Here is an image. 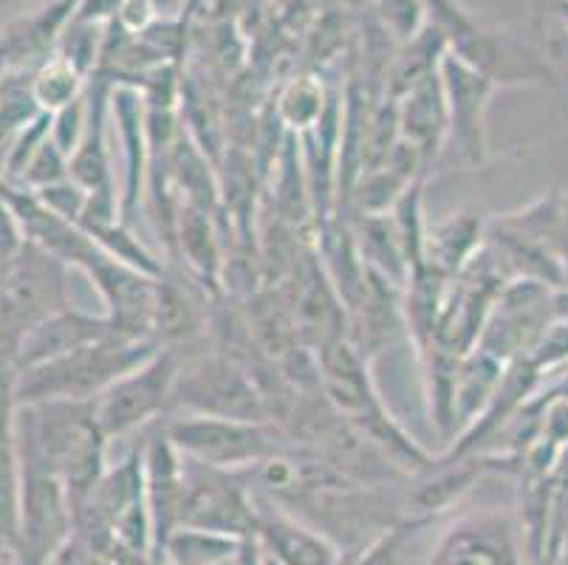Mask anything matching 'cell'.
Segmentation results:
<instances>
[{"label":"cell","instance_id":"cell-1","mask_svg":"<svg viewBox=\"0 0 568 565\" xmlns=\"http://www.w3.org/2000/svg\"><path fill=\"white\" fill-rule=\"evenodd\" d=\"M108 438L94 402H38L18 407L20 470L63 478L71 501L94 490L108 466Z\"/></svg>","mask_w":568,"mask_h":565},{"label":"cell","instance_id":"cell-2","mask_svg":"<svg viewBox=\"0 0 568 565\" xmlns=\"http://www.w3.org/2000/svg\"><path fill=\"white\" fill-rule=\"evenodd\" d=\"M162 345L153 340L108 336L82 349L18 371V402H97L125 373L151 360Z\"/></svg>","mask_w":568,"mask_h":565},{"label":"cell","instance_id":"cell-3","mask_svg":"<svg viewBox=\"0 0 568 565\" xmlns=\"http://www.w3.org/2000/svg\"><path fill=\"white\" fill-rule=\"evenodd\" d=\"M170 442L190 461L219 466L230 473H250L272 455L294 447V438L275 422H241V418H213L170 413L164 418Z\"/></svg>","mask_w":568,"mask_h":565},{"label":"cell","instance_id":"cell-4","mask_svg":"<svg viewBox=\"0 0 568 565\" xmlns=\"http://www.w3.org/2000/svg\"><path fill=\"white\" fill-rule=\"evenodd\" d=\"M170 413L272 422L266 398H263L250 367L221 349L184 354Z\"/></svg>","mask_w":568,"mask_h":565},{"label":"cell","instance_id":"cell-5","mask_svg":"<svg viewBox=\"0 0 568 565\" xmlns=\"http://www.w3.org/2000/svg\"><path fill=\"white\" fill-rule=\"evenodd\" d=\"M436 26L447 38V49L467 62L469 69L487 77L495 88L500 85H555V69L540 51L520 43L513 34L481 29L464 18L456 7L442 3L433 9Z\"/></svg>","mask_w":568,"mask_h":565},{"label":"cell","instance_id":"cell-6","mask_svg":"<svg viewBox=\"0 0 568 565\" xmlns=\"http://www.w3.org/2000/svg\"><path fill=\"white\" fill-rule=\"evenodd\" d=\"M184 351L159 349L151 360L125 373L94 402V416L108 442L144 433L173 411V387L182 371Z\"/></svg>","mask_w":568,"mask_h":565},{"label":"cell","instance_id":"cell-7","mask_svg":"<svg viewBox=\"0 0 568 565\" xmlns=\"http://www.w3.org/2000/svg\"><path fill=\"white\" fill-rule=\"evenodd\" d=\"M179 526L206 528L244 541L255 526V495L246 473H230L184 458V490ZM175 526V528H179Z\"/></svg>","mask_w":568,"mask_h":565},{"label":"cell","instance_id":"cell-8","mask_svg":"<svg viewBox=\"0 0 568 565\" xmlns=\"http://www.w3.org/2000/svg\"><path fill=\"white\" fill-rule=\"evenodd\" d=\"M74 532V506L63 478L23 470L20 481L18 563L51 565Z\"/></svg>","mask_w":568,"mask_h":565},{"label":"cell","instance_id":"cell-9","mask_svg":"<svg viewBox=\"0 0 568 565\" xmlns=\"http://www.w3.org/2000/svg\"><path fill=\"white\" fill-rule=\"evenodd\" d=\"M425 565H520L518 523L500 509L464 512L436 537Z\"/></svg>","mask_w":568,"mask_h":565},{"label":"cell","instance_id":"cell-10","mask_svg":"<svg viewBox=\"0 0 568 565\" xmlns=\"http://www.w3.org/2000/svg\"><path fill=\"white\" fill-rule=\"evenodd\" d=\"M438 77L447 100V119H450V137L447 142L456 144L458 155L467 164H484L489 159V131L487 113L489 100L498 88L473 71L467 62L458 60L450 49L442 57Z\"/></svg>","mask_w":568,"mask_h":565},{"label":"cell","instance_id":"cell-11","mask_svg":"<svg viewBox=\"0 0 568 565\" xmlns=\"http://www.w3.org/2000/svg\"><path fill=\"white\" fill-rule=\"evenodd\" d=\"M252 486V484H250ZM255 495V526L252 535L275 565H345V552L323 535L317 526L288 512L272 497Z\"/></svg>","mask_w":568,"mask_h":565},{"label":"cell","instance_id":"cell-12","mask_svg":"<svg viewBox=\"0 0 568 565\" xmlns=\"http://www.w3.org/2000/svg\"><path fill=\"white\" fill-rule=\"evenodd\" d=\"M18 367L0 362V546L18 554L20 453H18Z\"/></svg>","mask_w":568,"mask_h":565},{"label":"cell","instance_id":"cell-13","mask_svg":"<svg viewBox=\"0 0 568 565\" xmlns=\"http://www.w3.org/2000/svg\"><path fill=\"white\" fill-rule=\"evenodd\" d=\"M396 124H399V139L418 150L430 168L436 155L447 144L450 137V119H447V100H444L442 77L430 74L422 82L396 97Z\"/></svg>","mask_w":568,"mask_h":565},{"label":"cell","instance_id":"cell-14","mask_svg":"<svg viewBox=\"0 0 568 565\" xmlns=\"http://www.w3.org/2000/svg\"><path fill=\"white\" fill-rule=\"evenodd\" d=\"M108 336H125L113 329L111 320L102 314V317H94V314H85L80 309H63L45 317L43 323L34 325L29 334L23 336V345L18 351V371L23 367L40 365V362H49L54 356H63L69 351L82 349V345H91V342L108 340ZM133 340V336H131Z\"/></svg>","mask_w":568,"mask_h":565},{"label":"cell","instance_id":"cell-15","mask_svg":"<svg viewBox=\"0 0 568 565\" xmlns=\"http://www.w3.org/2000/svg\"><path fill=\"white\" fill-rule=\"evenodd\" d=\"M193 280V278H190ZM182 274L164 269L156 278V303H153V342L162 349L193 345L206 331V305L195 297V286Z\"/></svg>","mask_w":568,"mask_h":565},{"label":"cell","instance_id":"cell-16","mask_svg":"<svg viewBox=\"0 0 568 565\" xmlns=\"http://www.w3.org/2000/svg\"><path fill=\"white\" fill-rule=\"evenodd\" d=\"M173 246L182 255L190 278L199 280L201 289L210 286V292H219L221 280H224V258H221V241L213 212L182 204L179 221H175Z\"/></svg>","mask_w":568,"mask_h":565},{"label":"cell","instance_id":"cell-17","mask_svg":"<svg viewBox=\"0 0 568 565\" xmlns=\"http://www.w3.org/2000/svg\"><path fill=\"white\" fill-rule=\"evenodd\" d=\"M484 221L475 212H456L450 221L427 230L425 263L442 274H458L478 252Z\"/></svg>","mask_w":568,"mask_h":565},{"label":"cell","instance_id":"cell-18","mask_svg":"<svg viewBox=\"0 0 568 565\" xmlns=\"http://www.w3.org/2000/svg\"><path fill=\"white\" fill-rule=\"evenodd\" d=\"M334 97L328 93L323 80L312 74L294 77L286 85L281 88L275 102L277 122L283 124V131L292 133V137H306L328 117V111L334 108Z\"/></svg>","mask_w":568,"mask_h":565},{"label":"cell","instance_id":"cell-19","mask_svg":"<svg viewBox=\"0 0 568 565\" xmlns=\"http://www.w3.org/2000/svg\"><path fill=\"white\" fill-rule=\"evenodd\" d=\"M241 541L206 528L179 526L164 541L159 557L168 565H230L235 559Z\"/></svg>","mask_w":568,"mask_h":565},{"label":"cell","instance_id":"cell-20","mask_svg":"<svg viewBox=\"0 0 568 565\" xmlns=\"http://www.w3.org/2000/svg\"><path fill=\"white\" fill-rule=\"evenodd\" d=\"M88 80L85 71H80L71 60L54 54L40 65L32 74V97L38 102V108L43 113H57L63 108L74 105L77 100H82L88 93Z\"/></svg>","mask_w":568,"mask_h":565},{"label":"cell","instance_id":"cell-21","mask_svg":"<svg viewBox=\"0 0 568 565\" xmlns=\"http://www.w3.org/2000/svg\"><path fill=\"white\" fill-rule=\"evenodd\" d=\"M65 179H69V155L57 148L54 139L49 137L43 144H40L38 153L32 155V162L26 164L23 175H20L18 181H12V184H20L26 186V190L38 193V190H45V186Z\"/></svg>","mask_w":568,"mask_h":565},{"label":"cell","instance_id":"cell-22","mask_svg":"<svg viewBox=\"0 0 568 565\" xmlns=\"http://www.w3.org/2000/svg\"><path fill=\"white\" fill-rule=\"evenodd\" d=\"M427 3L425 0H379V18L385 29H390L396 40L410 43L427 29Z\"/></svg>","mask_w":568,"mask_h":565},{"label":"cell","instance_id":"cell-23","mask_svg":"<svg viewBox=\"0 0 568 565\" xmlns=\"http://www.w3.org/2000/svg\"><path fill=\"white\" fill-rule=\"evenodd\" d=\"M88 128V93L82 100H77L74 105L63 108V111L51 113V139L65 155L71 159L77 148H80L82 137H85Z\"/></svg>","mask_w":568,"mask_h":565},{"label":"cell","instance_id":"cell-24","mask_svg":"<svg viewBox=\"0 0 568 565\" xmlns=\"http://www.w3.org/2000/svg\"><path fill=\"white\" fill-rule=\"evenodd\" d=\"M34 195H38L51 212H57V215L65 218V221H74V224H80V218L88 204V193L71 179L57 181V184L45 186V190H38Z\"/></svg>","mask_w":568,"mask_h":565},{"label":"cell","instance_id":"cell-25","mask_svg":"<svg viewBox=\"0 0 568 565\" xmlns=\"http://www.w3.org/2000/svg\"><path fill=\"white\" fill-rule=\"evenodd\" d=\"M26 243H29V238H26L20 218L14 215L9 201L0 195V274L23 252Z\"/></svg>","mask_w":568,"mask_h":565},{"label":"cell","instance_id":"cell-26","mask_svg":"<svg viewBox=\"0 0 568 565\" xmlns=\"http://www.w3.org/2000/svg\"><path fill=\"white\" fill-rule=\"evenodd\" d=\"M537 442H544L557 455L568 447V396H560L546 407L544 430H540Z\"/></svg>","mask_w":568,"mask_h":565},{"label":"cell","instance_id":"cell-27","mask_svg":"<svg viewBox=\"0 0 568 565\" xmlns=\"http://www.w3.org/2000/svg\"><path fill=\"white\" fill-rule=\"evenodd\" d=\"M116 18L122 31L139 34V31L151 29V23L156 20V7H153V0H122L116 9Z\"/></svg>","mask_w":568,"mask_h":565},{"label":"cell","instance_id":"cell-28","mask_svg":"<svg viewBox=\"0 0 568 565\" xmlns=\"http://www.w3.org/2000/svg\"><path fill=\"white\" fill-rule=\"evenodd\" d=\"M232 565H275L272 559L263 554V548L257 546L255 537H244L241 541V548H237L235 559H232Z\"/></svg>","mask_w":568,"mask_h":565},{"label":"cell","instance_id":"cell-29","mask_svg":"<svg viewBox=\"0 0 568 565\" xmlns=\"http://www.w3.org/2000/svg\"><path fill=\"white\" fill-rule=\"evenodd\" d=\"M12 563H18V554H14L12 548L0 546V565H12Z\"/></svg>","mask_w":568,"mask_h":565},{"label":"cell","instance_id":"cell-30","mask_svg":"<svg viewBox=\"0 0 568 565\" xmlns=\"http://www.w3.org/2000/svg\"><path fill=\"white\" fill-rule=\"evenodd\" d=\"M557 14H560L562 29H566V34H568V0H560V3H557Z\"/></svg>","mask_w":568,"mask_h":565},{"label":"cell","instance_id":"cell-31","mask_svg":"<svg viewBox=\"0 0 568 565\" xmlns=\"http://www.w3.org/2000/svg\"><path fill=\"white\" fill-rule=\"evenodd\" d=\"M0 82H3V60H0Z\"/></svg>","mask_w":568,"mask_h":565}]
</instances>
